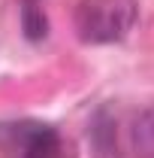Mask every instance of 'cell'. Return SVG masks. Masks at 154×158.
<instances>
[{"label":"cell","mask_w":154,"mask_h":158,"mask_svg":"<svg viewBox=\"0 0 154 158\" xmlns=\"http://www.w3.org/2000/svg\"><path fill=\"white\" fill-rule=\"evenodd\" d=\"M139 19L136 0H79L76 6V34L88 46L121 43L133 31Z\"/></svg>","instance_id":"cell-1"},{"label":"cell","mask_w":154,"mask_h":158,"mask_svg":"<svg viewBox=\"0 0 154 158\" xmlns=\"http://www.w3.org/2000/svg\"><path fill=\"white\" fill-rule=\"evenodd\" d=\"M0 140L15 146L18 158H79L76 143L67 140L55 125H45V122L0 125Z\"/></svg>","instance_id":"cell-2"},{"label":"cell","mask_w":154,"mask_h":158,"mask_svg":"<svg viewBox=\"0 0 154 158\" xmlns=\"http://www.w3.org/2000/svg\"><path fill=\"white\" fill-rule=\"evenodd\" d=\"M130 149L136 158H154V106L139 110L130 122Z\"/></svg>","instance_id":"cell-3"},{"label":"cell","mask_w":154,"mask_h":158,"mask_svg":"<svg viewBox=\"0 0 154 158\" xmlns=\"http://www.w3.org/2000/svg\"><path fill=\"white\" fill-rule=\"evenodd\" d=\"M21 31L30 43H39L48 34V19L39 6V0H21Z\"/></svg>","instance_id":"cell-4"}]
</instances>
